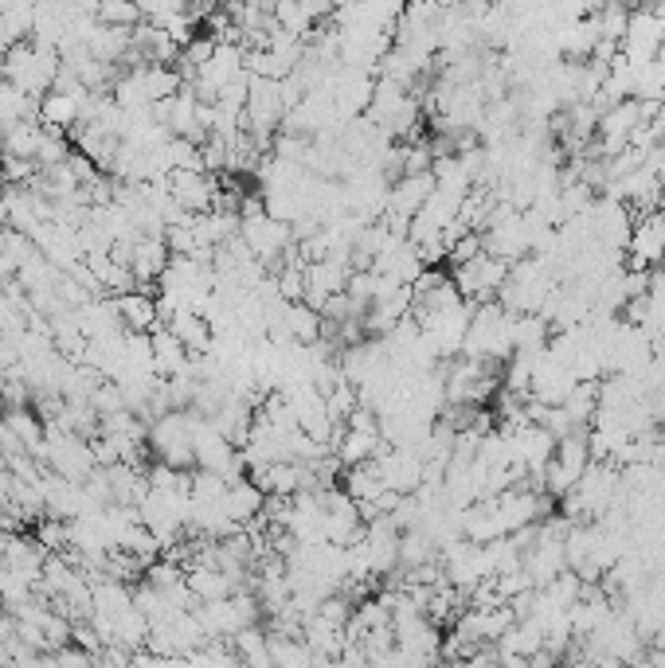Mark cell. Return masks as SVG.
Listing matches in <instances>:
<instances>
[{
  "label": "cell",
  "instance_id": "8fae6325",
  "mask_svg": "<svg viewBox=\"0 0 665 668\" xmlns=\"http://www.w3.org/2000/svg\"><path fill=\"white\" fill-rule=\"evenodd\" d=\"M0 156H4V153H0Z\"/></svg>",
  "mask_w": 665,
  "mask_h": 668
},
{
  "label": "cell",
  "instance_id": "30bf717a",
  "mask_svg": "<svg viewBox=\"0 0 665 668\" xmlns=\"http://www.w3.org/2000/svg\"><path fill=\"white\" fill-rule=\"evenodd\" d=\"M9 231V204H4V192H0V235Z\"/></svg>",
  "mask_w": 665,
  "mask_h": 668
},
{
  "label": "cell",
  "instance_id": "ba28073f",
  "mask_svg": "<svg viewBox=\"0 0 665 668\" xmlns=\"http://www.w3.org/2000/svg\"><path fill=\"white\" fill-rule=\"evenodd\" d=\"M283 325H286V332H290L293 344H302V349H313V344L322 340V325H325V320H322V313L310 310L305 301H298V305H286Z\"/></svg>",
  "mask_w": 665,
  "mask_h": 668
},
{
  "label": "cell",
  "instance_id": "52a82bcc",
  "mask_svg": "<svg viewBox=\"0 0 665 668\" xmlns=\"http://www.w3.org/2000/svg\"><path fill=\"white\" fill-rule=\"evenodd\" d=\"M32 31H36V9L32 4H0V55L28 43Z\"/></svg>",
  "mask_w": 665,
  "mask_h": 668
},
{
  "label": "cell",
  "instance_id": "8992f818",
  "mask_svg": "<svg viewBox=\"0 0 665 668\" xmlns=\"http://www.w3.org/2000/svg\"><path fill=\"white\" fill-rule=\"evenodd\" d=\"M263 504H266V496L259 493L251 481H239V484H227V493H224V501H219V508H224V516L231 524L247 528V524H254L259 516H263Z\"/></svg>",
  "mask_w": 665,
  "mask_h": 668
},
{
  "label": "cell",
  "instance_id": "6da1fadb",
  "mask_svg": "<svg viewBox=\"0 0 665 668\" xmlns=\"http://www.w3.org/2000/svg\"><path fill=\"white\" fill-rule=\"evenodd\" d=\"M161 313V329H168L176 337V344L188 352V356H208L215 349V332L208 325L204 313L192 310H156Z\"/></svg>",
  "mask_w": 665,
  "mask_h": 668
},
{
  "label": "cell",
  "instance_id": "9c48e42d",
  "mask_svg": "<svg viewBox=\"0 0 665 668\" xmlns=\"http://www.w3.org/2000/svg\"><path fill=\"white\" fill-rule=\"evenodd\" d=\"M95 20L98 24H106V28L134 31L137 24H141V9H137V4H122V0H114V4H98Z\"/></svg>",
  "mask_w": 665,
  "mask_h": 668
},
{
  "label": "cell",
  "instance_id": "277c9868",
  "mask_svg": "<svg viewBox=\"0 0 665 668\" xmlns=\"http://www.w3.org/2000/svg\"><path fill=\"white\" fill-rule=\"evenodd\" d=\"M149 344H153V371L156 379H180L192 371V356H188L176 337L168 329H153L149 332Z\"/></svg>",
  "mask_w": 665,
  "mask_h": 668
},
{
  "label": "cell",
  "instance_id": "3957f363",
  "mask_svg": "<svg viewBox=\"0 0 665 668\" xmlns=\"http://www.w3.org/2000/svg\"><path fill=\"white\" fill-rule=\"evenodd\" d=\"M87 102H78V98L55 94V90H51V94L39 98V126L51 129V134H67L71 137L78 126H83V110H87Z\"/></svg>",
  "mask_w": 665,
  "mask_h": 668
},
{
  "label": "cell",
  "instance_id": "5b68a950",
  "mask_svg": "<svg viewBox=\"0 0 665 668\" xmlns=\"http://www.w3.org/2000/svg\"><path fill=\"white\" fill-rule=\"evenodd\" d=\"M117 305V317H122V325H126V332H153L161 329V313H156V298L146 290H134L126 293V298H114Z\"/></svg>",
  "mask_w": 665,
  "mask_h": 668
},
{
  "label": "cell",
  "instance_id": "7a4b0ae2",
  "mask_svg": "<svg viewBox=\"0 0 665 668\" xmlns=\"http://www.w3.org/2000/svg\"><path fill=\"white\" fill-rule=\"evenodd\" d=\"M165 188L176 200V207H185L188 215H208L215 207V196H219V176L185 173V168H176V173L165 180Z\"/></svg>",
  "mask_w": 665,
  "mask_h": 668
}]
</instances>
